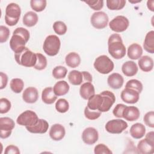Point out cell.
Returning a JSON list of instances; mask_svg holds the SVG:
<instances>
[{
  "label": "cell",
  "mask_w": 154,
  "mask_h": 154,
  "mask_svg": "<svg viewBox=\"0 0 154 154\" xmlns=\"http://www.w3.org/2000/svg\"><path fill=\"white\" fill-rule=\"evenodd\" d=\"M29 38V31L22 27L16 28L10 40V48L14 53L19 52L25 48V45Z\"/></svg>",
  "instance_id": "6da1fadb"
},
{
  "label": "cell",
  "mask_w": 154,
  "mask_h": 154,
  "mask_svg": "<svg viewBox=\"0 0 154 154\" xmlns=\"http://www.w3.org/2000/svg\"><path fill=\"white\" fill-rule=\"evenodd\" d=\"M108 52L112 57L119 60L123 58L126 54V48L123 45L121 36L119 34H112L108 41Z\"/></svg>",
  "instance_id": "7a4b0ae2"
},
{
  "label": "cell",
  "mask_w": 154,
  "mask_h": 154,
  "mask_svg": "<svg viewBox=\"0 0 154 154\" xmlns=\"http://www.w3.org/2000/svg\"><path fill=\"white\" fill-rule=\"evenodd\" d=\"M14 58L18 64L26 67H34L37 62L36 54L26 47L22 51L14 53Z\"/></svg>",
  "instance_id": "3957f363"
},
{
  "label": "cell",
  "mask_w": 154,
  "mask_h": 154,
  "mask_svg": "<svg viewBox=\"0 0 154 154\" xmlns=\"http://www.w3.org/2000/svg\"><path fill=\"white\" fill-rule=\"evenodd\" d=\"M21 14L19 5L16 3H10L5 8V22L9 26H14L18 22Z\"/></svg>",
  "instance_id": "277c9868"
},
{
  "label": "cell",
  "mask_w": 154,
  "mask_h": 154,
  "mask_svg": "<svg viewBox=\"0 0 154 154\" xmlns=\"http://www.w3.org/2000/svg\"><path fill=\"white\" fill-rule=\"evenodd\" d=\"M61 46V42L58 36L55 35H49L45 38L43 49L49 56H55L58 54Z\"/></svg>",
  "instance_id": "5b68a950"
},
{
  "label": "cell",
  "mask_w": 154,
  "mask_h": 154,
  "mask_svg": "<svg viewBox=\"0 0 154 154\" xmlns=\"http://www.w3.org/2000/svg\"><path fill=\"white\" fill-rule=\"evenodd\" d=\"M112 61L106 55H102L96 58L94 62V69L100 73L108 74L114 69Z\"/></svg>",
  "instance_id": "8992f818"
},
{
  "label": "cell",
  "mask_w": 154,
  "mask_h": 154,
  "mask_svg": "<svg viewBox=\"0 0 154 154\" xmlns=\"http://www.w3.org/2000/svg\"><path fill=\"white\" fill-rule=\"evenodd\" d=\"M38 119L35 112L31 110H26L18 116L16 122L17 124L21 126H32L37 123Z\"/></svg>",
  "instance_id": "52a82bcc"
},
{
  "label": "cell",
  "mask_w": 154,
  "mask_h": 154,
  "mask_svg": "<svg viewBox=\"0 0 154 154\" xmlns=\"http://www.w3.org/2000/svg\"><path fill=\"white\" fill-rule=\"evenodd\" d=\"M129 20L124 16H117L109 23V26L111 29L116 32L125 31L129 26Z\"/></svg>",
  "instance_id": "ba28073f"
},
{
  "label": "cell",
  "mask_w": 154,
  "mask_h": 154,
  "mask_svg": "<svg viewBox=\"0 0 154 154\" xmlns=\"http://www.w3.org/2000/svg\"><path fill=\"white\" fill-rule=\"evenodd\" d=\"M128 126V123L122 119H112L105 125V129L111 134H121Z\"/></svg>",
  "instance_id": "9c48e42d"
},
{
  "label": "cell",
  "mask_w": 154,
  "mask_h": 154,
  "mask_svg": "<svg viewBox=\"0 0 154 154\" xmlns=\"http://www.w3.org/2000/svg\"><path fill=\"white\" fill-rule=\"evenodd\" d=\"M109 21L108 15L103 11L94 13L90 19L91 24L96 29H103L105 28Z\"/></svg>",
  "instance_id": "30bf717a"
},
{
  "label": "cell",
  "mask_w": 154,
  "mask_h": 154,
  "mask_svg": "<svg viewBox=\"0 0 154 154\" xmlns=\"http://www.w3.org/2000/svg\"><path fill=\"white\" fill-rule=\"evenodd\" d=\"M15 126L14 122L10 117L0 118V137L5 139L9 137Z\"/></svg>",
  "instance_id": "8fae6325"
},
{
  "label": "cell",
  "mask_w": 154,
  "mask_h": 154,
  "mask_svg": "<svg viewBox=\"0 0 154 154\" xmlns=\"http://www.w3.org/2000/svg\"><path fill=\"white\" fill-rule=\"evenodd\" d=\"M102 96L103 102L101 106L99 108V111L102 112H107L108 111L112 105L116 101V97L113 93L110 91L106 90L103 91L100 93Z\"/></svg>",
  "instance_id": "7c38bea8"
},
{
  "label": "cell",
  "mask_w": 154,
  "mask_h": 154,
  "mask_svg": "<svg viewBox=\"0 0 154 154\" xmlns=\"http://www.w3.org/2000/svg\"><path fill=\"white\" fill-rule=\"evenodd\" d=\"M98 132L93 127L87 128L82 132V139L83 141L88 145H92L94 144L98 140Z\"/></svg>",
  "instance_id": "4fadbf2b"
},
{
  "label": "cell",
  "mask_w": 154,
  "mask_h": 154,
  "mask_svg": "<svg viewBox=\"0 0 154 154\" xmlns=\"http://www.w3.org/2000/svg\"><path fill=\"white\" fill-rule=\"evenodd\" d=\"M120 97L123 102L127 103L133 104L137 103L138 101L140 93L134 89L125 88L123 90H122Z\"/></svg>",
  "instance_id": "5bb4252c"
},
{
  "label": "cell",
  "mask_w": 154,
  "mask_h": 154,
  "mask_svg": "<svg viewBox=\"0 0 154 154\" xmlns=\"http://www.w3.org/2000/svg\"><path fill=\"white\" fill-rule=\"evenodd\" d=\"M66 134L64 127L60 124L53 125L49 130V136L54 141H60L62 140Z\"/></svg>",
  "instance_id": "9a60e30c"
},
{
  "label": "cell",
  "mask_w": 154,
  "mask_h": 154,
  "mask_svg": "<svg viewBox=\"0 0 154 154\" xmlns=\"http://www.w3.org/2000/svg\"><path fill=\"white\" fill-rule=\"evenodd\" d=\"M137 153L143 154H152L154 153V142L146 138L140 140L137 145Z\"/></svg>",
  "instance_id": "2e32d148"
},
{
  "label": "cell",
  "mask_w": 154,
  "mask_h": 154,
  "mask_svg": "<svg viewBox=\"0 0 154 154\" xmlns=\"http://www.w3.org/2000/svg\"><path fill=\"white\" fill-rule=\"evenodd\" d=\"M49 128L48 122L44 119H39L37 123L32 126H26L28 131L33 134H44L47 132Z\"/></svg>",
  "instance_id": "e0dca14e"
},
{
  "label": "cell",
  "mask_w": 154,
  "mask_h": 154,
  "mask_svg": "<svg viewBox=\"0 0 154 154\" xmlns=\"http://www.w3.org/2000/svg\"><path fill=\"white\" fill-rule=\"evenodd\" d=\"M38 98V92L36 88L29 87L26 88L22 94L23 100L28 103H35Z\"/></svg>",
  "instance_id": "ac0fdd59"
},
{
  "label": "cell",
  "mask_w": 154,
  "mask_h": 154,
  "mask_svg": "<svg viewBox=\"0 0 154 154\" xmlns=\"http://www.w3.org/2000/svg\"><path fill=\"white\" fill-rule=\"evenodd\" d=\"M140 115L138 108L134 106H126L122 114V117L129 122H134L138 119Z\"/></svg>",
  "instance_id": "d6986e66"
},
{
  "label": "cell",
  "mask_w": 154,
  "mask_h": 154,
  "mask_svg": "<svg viewBox=\"0 0 154 154\" xmlns=\"http://www.w3.org/2000/svg\"><path fill=\"white\" fill-rule=\"evenodd\" d=\"M107 82L111 88L113 89H119L123 86L124 79L120 74L113 73L108 77Z\"/></svg>",
  "instance_id": "ffe728a7"
},
{
  "label": "cell",
  "mask_w": 154,
  "mask_h": 154,
  "mask_svg": "<svg viewBox=\"0 0 154 154\" xmlns=\"http://www.w3.org/2000/svg\"><path fill=\"white\" fill-rule=\"evenodd\" d=\"M79 93L82 98L85 100H88L91 97L95 94L94 85L91 82H89L83 83L80 87Z\"/></svg>",
  "instance_id": "44dd1931"
},
{
  "label": "cell",
  "mask_w": 154,
  "mask_h": 154,
  "mask_svg": "<svg viewBox=\"0 0 154 154\" xmlns=\"http://www.w3.org/2000/svg\"><path fill=\"white\" fill-rule=\"evenodd\" d=\"M122 71L126 76H133L138 72V67L136 63L132 61H128L123 64Z\"/></svg>",
  "instance_id": "7402d4cb"
},
{
  "label": "cell",
  "mask_w": 154,
  "mask_h": 154,
  "mask_svg": "<svg viewBox=\"0 0 154 154\" xmlns=\"http://www.w3.org/2000/svg\"><path fill=\"white\" fill-rule=\"evenodd\" d=\"M130 135L135 139H140L146 133V128L140 123H136L132 125L129 130Z\"/></svg>",
  "instance_id": "603a6c76"
},
{
  "label": "cell",
  "mask_w": 154,
  "mask_h": 154,
  "mask_svg": "<svg viewBox=\"0 0 154 154\" xmlns=\"http://www.w3.org/2000/svg\"><path fill=\"white\" fill-rule=\"evenodd\" d=\"M138 64L140 69L144 72L151 71L153 67V60L150 57L147 55L141 57L138 60Z\"/></svg>",
  "instance_id": "cb8c5ba5"
},
{
  "label": "cell",
  "mask_w": 154,
  "mask_h": 154,
  "mask_svg": "<svg viewBox=\"0 0 154 154\" xmlns=\"http://www.w3.org/2000/svg\"><path fill=\"white\" fill-rule=\"evenodd\" d=\"M127 54L130 59L138 60L143 54V49L140 45L132 43L128 47Z\"/></svg>",
  "instance_id": "d4e9b609"
},
{
  "label": "cell",
  "mask_w": 154,
  "mask_h": 154,
  "mask_svg": "<svg viewBox=\"0 0 154 154\" xmlns=\"http://www.w3.org/2000/svg\"><path fill=\"white\" fill-rule=\"evenodd\" d=\"M57 99V96L55 94L52 87H46L42 91V99L44 103L46 104H52Z\"/></svg>",
  "instance_id": "484cf974"
},
{
  "label": "cell",
  "mask_w": 154,
  "mask_h": 154,
  "mask_svg": "<svg viewBox=\"0 0 154 154\" xmlns=\"http://www.w3.org/2000/svg\"><path fill=\"white\" fill-rule=\"evenodd\" d=\"M68 79L70 83L74 85H79L84 82L82 72L76 70H72L69 72Z\"/></svg>",
  "instance_id": "4316f807"
},
{
  "label": "cell",
  "mask_w": 154,
  "mask_h": 154,
  "mask_svg": "<svg viewBox=\"0 0 154 154\" xmlns=\"http://www.w3.org/2000/svg\"><path fill=\"white\" fill-rule=\"evenodd\" d=\"M143 48L149 53H154V31H150L146 35Z\"/></svg>",
  "instance_id": "83f0119b"
},
{
  "label": "cell",
  "mask_w": 154,
  "mask_h": 154,
  "mask_svg": "<svg viewBox=\"0 0 154 154\" xmlns=\"http://www.w3.org/2000/svg\"><path fill=\"white\" fill-rule=\"evenodd\" d=\"M69 85L66 81H60L55 83L53 90L57 96H60L66 94L69 90Z\"/></svg>",
  "instance_id": "f1b7e54d"
},
{
  "label": "cell",
  "mask_w": 154,
  "mask_h": 154,
  "mask_svg": "<svg viewBox=\"0 0 154 154\" xmlns=\"http://www.w3.org/2000/svg\"><path fill=\"white\" fill-rule=\"evenodd\" d=\"M65 61L67 66L71 68H75L80 64L81 58L78 54L73 52H70L66 56Z\"/></svg>",
  "instance_id": "f546056e"
},
{
  "label": "cell",
  "mask_w": 154,
  "mask_h": 154,
  "mask_svg": "<svg viewBox=\"0 0 154 154\" xmlns=\"http://www.w3.org/2000/svg\"><path fill=\"white\" fill-rule=\"evenodd\" d=\"M38 19V16L35 13L34 11H28L24 14L22 19V22L25 26L31 27L34 26L37 23Z\"/></svg>",
  "instance_id": "4dcf8cb0"
},
{
  "label": "cell",
  "mask_w": 154,
  "mask_h": 154,
  "mask_svg": "<svg viewBox=\"0 0 154 154\" xmlns=\"http://www.w3.org/2000/svg\"><path fill=\"white\" fill-rule=\"evenodd\" d=\"M103 98L100 94H94L88 99L87 106L91 110H98L101 106Z\"/></svg>",
  "instance_id": "1f68e13d"
},
{
  "label": "cell",
  "mask_w": 154,
  "mask_h": 154,
  "mask_svg": "<svg viewBox=\"0 0 154 154\" xmlns=\"http://www.w3.org/2000/svg\"><path fill=\"white\" fill-rule=\"evenodd\" d=\"M126 4L125 0H107L106 6L111 10H119L122 9Z\"/></svg>",
  "instance_id": "d6a6232c"
},
{
  "label": "cell",
  "mask_w": 154,
  "mask_h": 154,
  "mask_svg": "<svg viewBox=\"0 0 154 154\" xmlns=\"http://www.w3.org/2000/svg\"><path fill=\"white\" fill-rule=\"evenodd\" d=\"M10 86L13 92L19 93L23 88L24 82L23 80L20 78H13L10 81Z\"/></svg>",
  "instance_id": "836d02e7"
},
{
  "label": "cell",
  "mask_w": 154,
  "mask_h": 154,
  "mask_svg": "<svg viewBox=\"0 0 154 154\" xmlns=\"http://www.w3.org/2000/svg\"><path fill=\"white\" fill-rule=\"evenodd\" d=\"M46 0H31L30 5L32 10L37 12H40L45 10L46 6Z\"/></svg>",
  "instance_id": "e575fe53"
},
{
  "label": "cell",
  "mask_w": 154,
  "mask_h": 154,
  "mask_svg": "<svg viewBox=\"0 0 154 154\" xmlns=\"http://www.w3.org/2000/svg\"><path fill=\"white\" fill-rule=\"evenodd\" d=\"M67 73V69L62 66H58L54 67L52 70V76L55 79H62L66 77Z\"/></svg>",
  "instance_id": "d590c367"
},
{
  "label": "cell",
  "mask_w": 154,
  "mask_h": 154,
  "mask_svg": "<svg viewBox=\"0 0 154 154\" xmlns=\"http://www.w3.org/2000/svg\"><path fill=\"white\" fill-rule=\"evenodd\" d=\"M37 62L34 67L38 70H43L47 66L46 58L40 53H37Z\"/></svg>",
  "instance_id": "8d00e7d4"
},
{
  "label": "cell",
  "mask_w": 154,
  "mask_h": 154,
  "mask_svg": "<svg viewBox=\"0 0 154 154\" xmlns=\"http://www.w3.org/2000/svg\"><path fill=\"white\" fill-rule=\"evenodd\" d=\"M57 111L61 113L67 112L69 109V103L65 99H59L55 103Z\"/></svg>",
  "instance_id": "74e56055"
},
{
  "label": "cell",
  "mask_w": 154,
  "mask_h": 154,
  "mask_svg": "<svg viewBox=\"0 0 154 154\" xmlns=\"http://www.w3.org/2000/svg\"><path fill=\"white\" fill-rule=\"evenodd\" d=\"M125 88L134 89L140 93L143 90V84L140 81L137 79H131L126 82Z\"/></svg>",
  "instance_id": "f35d334b"
},
{
  "label": "cell",
  "mask_w": 154,
  "mask_h": 154,
  "mask_svg": "<svg viewBox=\"0 0 154 154\" xmlns=\"http://www.w3.org/2000/svg\"><path fill=\"white\" fill-rule=\"evenodd\" d=\"M53 29L56 34L63 35L67 31V26L62 21H56L53 24Z\"/></svg>",
  "instance_id": "ab89813d"
},
{
  "label": "cell",
  "mask_w": 154,
  "mask_h": 154,
  "mask_svg": "<svg viewBox=\"0 0 154 154\" xmlns=\"http://www.w3.org/2000/svg\"><path fill=\"white\" fill-rule=\"evenodd\" d=\"M84 115L87 119L93 120L98 119L101 116V112L99 110H91L87 106L84 109Z\"/></svg>",
  "instance_id": "60d3db41"
},
{
  "label": "cell",
  "mask_w": 154,
  "mask_h": 154,
  "mask_svg": "<svg viewBox=\"0 0 154 154\" xmlns=\"http://www.w3.org/2000/svg\"><path fill=\"white\" fill-rule=\"evenodd\" d=\"M84 2L94 10H99L103 6V0H87L84 1Z\"/></svg>",
  "instance_id": "b9f144b4"
},
{
  "label": "cell",
  "mask_w": 154,
  "mask_h": 154,
  "mask_svg": "<svg viewBox=\"0 0 154 154\" xmlns=\"http://www.w3.org/2000/svg\"><path fill=\"white\" fill-rule=\"evenodd\" d=\"M11 102L6 98L0 99V113L5 114L8 112L11 108Z\"/></svg>",
  "instance_id": "7bdbcfd3"
},
{
  "label": "cell",
  "mask_w": 154,
  "mask_h": 154,
  "mask_svg": "<svg viewBox=\"0 0 154 154\" xmlns=\"http://www.w3.org/2000/svg\"><path fill=\"white\" fill-rule=\"evenodd\" d=\"M94 152L95 154H112V152L111 150L103 144H98L94 147Z\"/></svg>",
  "instance_id": "ee69618b"
},
{
  "label": "cell",
  "mask_w": 154,
  "mask_h": 154,
  "mask_svg": "<svg viewBox=\"0 0 154 154\" xmlns=\"http://www.w3.org/2000/svg\"><path fill=\"white\" fill-rule=\"evenodd\" d=\"M145 124L150 128H154V112L153 111L147 112L143 117Z\"/></svg>",
  "instance_id": "f6af8a7d"
},
{
  "label": "cell",
  "mask_w": 154,
  "mask_h": 154,
  "mask_svg": "<svg viewBox=\"0 0 154 154\" xmlns=\"http://www.w3.org/2000/svg\"><path fill=\"white\" fill-rule=\"evenodd\" d=\"M10 35L9 29L3 25L0 26V43H2L7 41Z\"/></svg>",
  "instance_id": "bcb514c9"
},
{
  "label": "cell",
  "mask_w": 154,
  "mask_h": 154,
  "mask_svg": "<svg viewBox=\"0 0 154 154\" xmlns=\"http://www.w3.org/2000/svg\"><path fill=\"white\" fill-rule=\"evenodd\" d=\"M126 106V105L122 104V103L117 104L115 106V108H114V109L112 111V113H113L114 116L118 118H123V117H122L123 111Z\"/></svg>",
  "instance_id": "7dc6e473"
},
{
  "label": "cell",
  "mask_w": 154,
  "mask_h": 154,
  "mask_svg": "<svg viewBox=\"0 0 154 154\" xmlns=\"http://www.w3.org/2000/svg\"><path fill=\"white\" fill-rule=\"evenodd\" d=\"M5 154H19L20 151L19 148L14 145L8 146L5 150Z\"/></svg>",
  "instance_id": "c3c4849f"
},
{
  "label": "cell",
  "mask_w": 154,
  "mask_h": 154,
  "mask_svg": "<svg viewBox=\"0 0 154 154\" xmlns=\"http://www.w3.org/2000/svg\"><path fill=\"white\" fill-rule=\"evenodd\" d=\"M0 76H1V85H0V89L2 90L3 88H4L7 84V82H8V76L7 75L3 73V72H1L0 73Z\"/></svg>",
  "instance_id": "681fc988"
},
{
  "label": "cell",
  "mask_w": 154,
  "mask_h": 154,
  "mask_svg": "<svg viewBox=\"0 0 154 154\" xmlns=\"http://www.w3.org/2000/svg\"><path fill=\"white\" fill-rule=\"evenodd\" d=\"M145 138H146L147 140L154 142V132L153 131L149 132H148L146 135V137Z\"/></svg>",
  "instance_id": "f907efd6"
},
{
  "label": "cell",
  "mask_w": 154,
  "mask_h": 154,
  "mask_svg": "<svg viewBox=\"0 0 154 154\" xmlns=\"http://www.w3.org/2000/svg\"><path fill=\"white\" fill-rule=\"evenodd\" d=\"M153 3H154V1H148L147 2V7L148 8L151 10L152 11H154V8H153Z\"/></svg>",
  "instance_id": "816d5d0a"
},
{
  "label": "cell",
  "mask_w": 154,
  "mask_h": 154,
  "mask_svg": "<svg viewBox=\"0 0 154 154\" xmlns=\"http://www.w3.org/2000/svg\"><path fill=\"white\" fill-rule=\"evenodd\" d=\"M129 2H131V3H137V2H141V1H129Z\"/></svg>",
  "instance_id": "f5cc1de1"
}]
</instances>
